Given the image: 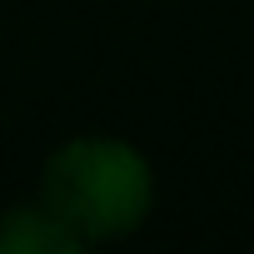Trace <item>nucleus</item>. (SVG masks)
I'll list each match as a JSON object with an SVG mask.
<instances>
[{
  "mask_svg": "<svg viewBox=\"0 0 254 254\" xmlns=\"http://www.w3.org/2000/svg\"><path fill=\"white\" fill-rule=\"evenodd\" d=\"M155 165L125 135H70L40 165L35 199L80 244H115L155 214Z\"/></svg>",
  "mask_w": 254,
  "mask_h": 254,
  "instance_id": "obj_1",
  "label": "nucleus"
},
{
  "mask_svg": "<svg viewBox=\"0 0 254 254\" xmlns=\"http://www.w3.org/2000/svg\"><path fill=\"white\" fill-rule=\"evenodd\" d=\"M0 254H80V244L35 199V204H15L0 214Z\"/></svg>",
  "mask_w": 254,
  "mask_h": 254,
  "instance_id": "obj_2",
  "label": "nucleus"
}]
</instances>
